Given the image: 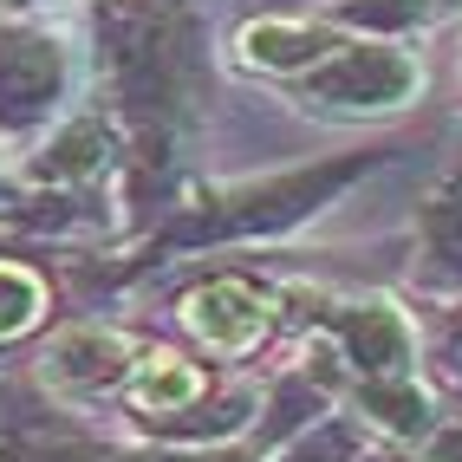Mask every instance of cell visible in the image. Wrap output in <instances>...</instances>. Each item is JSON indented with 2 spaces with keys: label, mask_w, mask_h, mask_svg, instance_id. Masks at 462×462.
Returning <instances> with one entry per match:
<instances>
[{
  "label": "cell",
  "mask_w": 462,
  "mask_h": 462,
  "mask_svg": "<svg viewBox=\"0 0 462 462\" xmlns=\"http://www.w3.org/2000/svg\"><path fill=\"white\" fill-rule=\"evenodd\" d=\"M241 46H248L254 66H306V59H319L326 33H313V26H281V20H267V26H248L241 33Z\"/></svg>",
  "instance_id": "3"
},
{
  "label": "cell",
  "mask_w": 462,
  "mask_h": 462,
  "mask_svg": "<svg viewBox=\"0 0 462 462\" xmlns=\"http://www.w3.org/2000/svg\"><path fill=\"white\" fill-rule=\"evenodd\" d=\"M196 391H202V378L182 358H150L143 378H137V404L143 411H170V404H189Z\"/></svg>",
  "instance_id": "4"
},
{
  "label": "cell",
  "mask_w": 462,
  "mask_h": 462,
  "mask_svg": "<svg viewBox=\"0 0 462 462\" xmlns=\"http://www.w3.org/2000/svg\"><path fill=\"white\" fill-rule=\"evenodd\" d=\"M117 358H125V338H111V332H66L52 346L46 372H52V384H105V378H117Z\"/></svg>",
  "instance_id": "2"
},
{
  "label": "cell",
  "mask_w": 462,
  "mask_h": 462,
  "mask_svg": "<svg viewBox=\"0 0 462 462\" xmlns=\"http://www.w3.org/2000/svg\"><path fill=\"white\" fill-rule=\"evenodd\" d=\"M189 326L208 338V346H222V352H241V346H254L261 326H267V300L254 287H241V281H215L189 300Z\"/></svg>",
  "instance_id": "1"
},
{
  "label": "cell",
  "mask_w": 462,
  "mask_h": 462,
  "mask_svg": "<svg viewBox=\"0 0 462 462\" xmlns=\"http://www.w3.org/2000/svg\"><path fill=\"white\" fill-rule=\"evenodd\" d=\"M40 313V281L26 267H0V338L7 332H26Z\"/></svg>",
  "instance_id": "5"
}]
</instances>
